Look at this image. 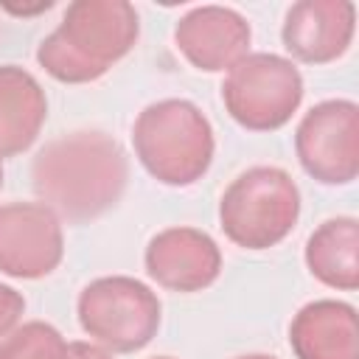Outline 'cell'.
I'll list each match as a JSON object with an SVG mask.
<instances>
[{"mask_svg":"<svg viewBox=\"0 0 359 359\" xmlns=\"http://www.w3.org/2000/svg\"><path fill=\"white\" fill-rule=\"evenodd\" d=\"M132 146L140 165L171 188L202 180L216 151L208 115L188 98H163L143 107L132 126Z\"/></svg>","mask_w":359,"mask_h":359,"instance_id":"cell-3","label":"cell"},{"mask_svg":"<svg viewBox=\"0 0 359 359\" xmlns=\"http://www.w3.org/2000/svg\"><path fill=\"white\" fill-rule=\"evenodd\" d=\"M143 264L149 278L168 292H202L222 275L219 244L196 227H165L146 244Z\"/></svg>","mask_w":359,"mask_h":359,"instance_id":"cell-9","label":"cell"},{"mask_svg":"<svg viewBox=\"0 0 359 359\" xmlns=\"http://www.w3.org/2000/svg\"><path fill=\"white\" fill-rule=\"evenodd\" d=\"M300 219V188L278 165L241 171L219 199V224L241 250L280 244Z\"/></svg>","mask_w":359,"mask_h":359,"instance_id":"cell-4","label":"cell"},{"mask_svg":"<svg viewBox=\"0 0 359 359\" xmlns=\"http://www.w3.org/2000/svg\"><path fill=\"white\" fill-rule=\"evenodd\" d=\"M303 101V76L297 65L278 53H247L222 81L227 115L250 132H275L292 121Z\"/></svg>","mask_w":359,"mask_h":359,"instance_id":"cell-6","label":"cell"},{"mask_svg":"<svg viewBox=\"0 0 359 359\" xmlns=\"http://www.w3.org/2000/svg\"><path fill=\"white\" fill-rule=\"evenodd\" d=\"M22 311H25V297L14 286L0 283V339L20 325Z\"/></svg>","mask_w":359,"mask_h":359,"instance_id":"cell-16","label":"cell"},{"mask_svg":"<svg viewBox=\"0 0 359 359\" xmlns=\"http://www.w3.org/2000/svg\"><path fill=\"white\" fill-rule=\"evenodd\" d=\"M236 359H275L269 353H244V356H236Z\"/></svg>","mask_w":359,"mask_h":359,"instance_id":"cell-19","label":"cell"},{"mask_svg":"<svg viewBox=\"0 0 359 359\" xmlns=\"http://www.w3.org/2000/svg\"><path fill=\"white\" fill-rule=\"evenodd\" d=\"M129 182L123 146L98 129H76L48 140L31 163L36 199L59 219L90 222L112 210Z\"/></svg>","mask_w":359,"mask_h":359,"instance_id":"cell-1","label":"cell"},{"mask_svg":"<svg viewBox=\"0 0 359 359\" xmlns=\"http://www.w3.org/2000/svg\"><path fill=\"white\" fill-rule=\"evenodd\" d=\"M48 121L42 84L17 65H0V154L14 157L34 146Z\"/></svg>","mask_w":359,"mask_h":359,"instance_id":"cell-13","label":"cell"},{"mask_svg":"<svg viewBox=\"0 0 359 359\" xmlns=\"http://www.w3.org/2000/svg\"><path fill=\"white\" fill-rule=\"evenodd\" d=\"M303 258L323 286L353 292L359 286V222L353 216L325 219L309 236Z\"/></svg>","mask_w":359,"mask_h":359,"instance_id":"cell-14","label":"cell"},{"mask_svg":"<svg viewBox=\"0 0 359 359\" xmlns=\"http://www.w3.org/2000/svg\"><path fill=\"white\" fill-rule=\"evenodd\" d=\"M356 34V6L351 0H300L286 11L280 39L292 59L328 65L348 53Z\"/></svg>","mask_w":359,"mask_h":359,"instance_id":"cell-10","label":"cell"},{"mask_svg":"<svg viewBox=\"0 0 359 359\" xmlns=\"http://www.w3.org/2000/svg\"><path fill=\"white\" fill-rule=\"evenodd\" d=\"M65 258L62 219L42 202L0 205V272L17 280H39Z\"/></svg>","mask_w":359,"mask_h":359,"instance_id":"cell-8","label":"cell"},{"mask_svg":"<svg viewBox=\"0 0 359 359\" xmlns=\"http://www.w3.org/2000/svg\"><path fill=\"white\" fill-rule=\"evenodd\" d=\"M154 359H174V356H154Z\"/></svg>","mask_w":359,"mask_h":359,"instance_id":"cell-21","label":"cell"},{"mask_svg":"<svg viewBox=\"0 0 359 359\" xmlns=\"http://www.w3.org/2000/svg\"><path fill=\"white\" fill-rule=\"evenodd\" d=\"M3 8H6L8 14H14V17H34V14H42V11L53 8V3H50V0H42V3H36V6H14V3H6Z\"/></svg>","mask_w":359,"mask_h":359,"instance_id":"cell-18","label":"cell"},{"mask_svg":"<svg viewBox=\"0 0 359 359\" xmlns=\"http://www.w3.org/2000/svg\"><path fill=\"white\" fill-rule=\"evenodd\" d=\"M76 314L90 342L109 353H135L157 337L163 306L143 280L104 275L79 292Z\"/></svg>","mask_w":359,"mask_h":359,"instance_id":"cell-5","label":"cell"},{"mask_svg":"<svg viewBox=\"0 0 359 359\" xmlns=\"http://www.w3.org/2000/svg\"><path fill=\"white\" fill-rule=\"evenodd\" d=\"M303 171L323 185H351L359 174V107L351 98L314 104L294 129Z\"/></svg>","mask_w":359,"mask_h":359,"instance_id":"cell-7","label":"cell"},{"mask_svg":"<svg viewBox=\"0 0 359 359\" xmlns=\"http://www.w3.org/2000/svg\"><path fill=\"white\" fill-rule=\"evenodd\" d=\"M294 359H359L356 309L345 300H311L289 323Z\"/></svg>","mask_w":359,"mask_h":359,"instance_id":"cell-12","label":"cell"},{"mask_svg":"<svg viewBox=\"0 0 359 359\" xmlns=\"http://www.w3.org/2000/svg\"><path fill=\"white\" fill-rule=\"evenodd\" d=\"M250 22L227 6H196L174 25L177 50L205 73L230 70L250 53Z\"/></svg>","mask_w":359,"mask_h":359,"instance_id":"cell-11","label":"cell"},{"mask_svg":"<svg viewBox=\"0 0 359 359\" xmlns=\"http://www.w3.org/2000/svg\"><path fill=\"white\" fill-rule=\"evenodd\" d=\"M140 36V20L126 0H73L62 22L39 42V67L62 84H87L121 62Z\"/></svg>","mask_w":359,"mask_h":359,"instance_id":"cell-2","label":"cell"},{"mask_svg":"<svg viewBox=\"0 0 359 359\" xmlns=\"http://www.w3.org/2000/svg\"><path fill=\"white\" fill-rule=\"evenodd\" d=\"M0 359H67V339L50 323L31 320L0 339Z\"/></svg>","mask_w":359,"mask_h":359,"instance_id":"cell-15","label":"cell"},{"mask_svg":"<svg viewBox=\"0 0 359 359\" xmlns=\"http://www.w3.org/2000/svg\"><path fill=\"white\" fill-rule=\"evenodd\" d=\"M0 188H3V154H0Z\"/></svg>","mask_w":359,"mask_h":359,"instance_id":"cell-20","label":"cell"},{"mask_svg":"<svg viewBox=\"0 0 359 359\" xmlns=\"http://www.w3.org/2000/svg\"><path fill=\"white\" fill-rule=\"evenodd\" d=\"M67 359H112V353L95 342H67Z\"/></svg>","mask_w":359,"mask_h":359,"instance_id":"cell-17","label":"cell"}]
</instances>
